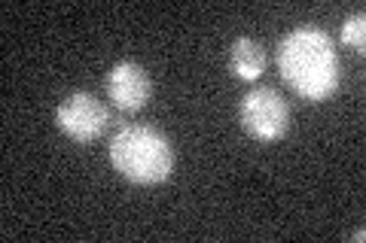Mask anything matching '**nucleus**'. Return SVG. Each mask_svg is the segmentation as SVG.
<instances>
[{
    "label": "nucleus",
    "instance_id": "obj_4",
    "mask_svg": "<svg viewBox=\"0 0 366 243\" xmlns=\"http://www.w3.org/2000/svg\"><path fill=\"white\" fill-rule=\"evenodd\" d=\"M55 125L74 143H92L107 131L110 110L104 107V100H98L89 91H71L55 110Z\"/></svg>",
    "mask_w": 366,
    "mask_h": 243
},
{
    "label": "nucleus",
    "instance_id": "obj_6",
    "mask_svg": "<svg viewBox=\"0 0 366 243\" xmlns=\"http://www.w3.org/2000/svg\"><path fill=\"white\" fill-rule=\"evenodd\" d=\"M229 71L244 83H254L266 71V49L254 37H235L229 46Z\"/></svg>",
    "mask_w": 366,
    "mask_h": 243
},
{
    "label": "nucleus",
    "instance_id": "obj_3",
    "mask_svg": "<svg viewBox=\"0 0 366 243\" xmlns=\"http://www.w3.org/2000/svg\"><path fill=\"white\" fill-rule=\"evenodd\" d=\"M238 122L259 143H278L290 131V103L272 86H257L238 103Z\"/></svg>",
    "mask_w": 366,
    "mask_h": 243
},
{
    "label": "nucleus",
    "instance_id": "obj_1",
    "mask_svg": "<svg viewBox=\"0 0 366 243\" xmlns=\"http://www.w3.org/2000/svg\"><path fill=\"white\" fill-rule=\"evenodd\" d=\"M278 71L302 100H330L342 83V64L330 31L317 25H300L278 40Z\"/></svg>",
    "mask_w": 366,
    "mask_h": 243
},
{
    "label": "nucleus",
    "instance_id": "obj_7",
    "mask_svg": "<svg viewBox=\"0 0 366 243\" xmlns=\"http://www.w3.org/2000/svg\"><path fill=\"white\" fill-rule=\"evenodd\" d=\"M342 43L363 52V46H366V16L363 13H351L345 19V25H342Z\"/></svg>",
    "mask_w": 366,
    "mask_h": 243
},
{
    "label": "nucleus",
    "instance_id": "obj_5",
    "mask_svg": "<svg viewBox=\"0 0 366 243\" xmlns=\"http://www.w3.org/2000/svg\"><path fill=\"white\" fill-rule=\"evenodd\" d=\"M107 98L117 110L122 113H137L144 110L147 103L153 98V79L147 73L144 64L132 61V58H125V61H117L110 67L107 73Z\"/></svg>",
    "mask_w": 366,
    "mask_h": 243
},
{
    "label": "nucleus",
    "instance_id": "obj_2",
    "mask_svg": "<svg viewBox=\"0 0 366 243\" xmlns=\"http://www.w3.org/2000/svg\"><path fill=\"white\" fill-rule=\"evenodd\" d=\"M107 158L113 170L134 186H159L174 173V146L150 125H122L110 137Z\"/></svg>",
    "mask_w": 366,
    "mask_h": 243
}]
</instances>
